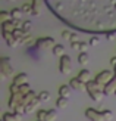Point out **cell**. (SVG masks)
<instances>
[{"instance_id": "7", "label": "cell", "mask_w": 116, "mask_h": 121, "mask_svg": "<svg viewBox=\"0 0 116 121\" xmlns=\"http://www.w3.org/2000/svg\"><path fill=\"white\" fill-rule=\"evenodd\" d=\"M3 34V39L6 40V44H8L9 47H16L18 44H21V40H18L13 33H2Z\"/></svg>"}, {"instance_id": "36", "label": "cell", "mask_w": 116, "mask_h": 121, "mask_svg": "<svg viewBox=\"0 0 116 121\" xmlns=\"http://www.w3.org/2000/svg\"><path fill=\"white\" fill-rule=\"evenodd\" d=\"M110 65H112V66H116V56H113V58L110 59Z\"/></svg>"}, {"instance_id": "39", "label": "cell", "mask_w": 116, "mask_h": 121, "mask_svg": "<svg viewBox=\"0 0 116 121\" xmlns=\"http://www.w3.org/2000/svg\"><path fill=\"white\" fill-rule=\"evenodd\" d=\"M115 95H116V92H115Z\"/></svg>"}, {"instance_id": "20", "label": "cell", "mask_w": 116, "mask_h": 121, "mask_svg": "<svg viewBox=\"0 0 116 121\" xmlns=\"http://www.w3.org/2000/svg\"><path fill=\"white\" fill-rule=\"evenodd\" d=\"M10 16H12V19H22L24 12L21 10V8H15L10 10Z\"/></svg>"}, {"instance_id": "22", "label": "cell", "mask_w": 116, "mask_h": 121, "mask_svg": "<svg viewBox=\"0 0 116 121\" xmlns=\"http://www.w3.org/2000/svg\"><path fill=\"white\" fill-rule=\"evenodd\" d=\"M100 112H101V117L104 121H112L113 120V112L110 109H101Z\"/></svg>"}, {"instance_id": "4", "label": "cell", "mask_w": 116, "mask_h": 121, "mask_svg": "<svg viewBox=\"0 0 116 121\" xmlns=\"http://www.w3.org/2000/svg\"><path fill=\"white\" fill-rule=\"evenodd\" d=\"M113 75H115V74H112V71L104 69V71H100L99 74L96 75V78H94V80H96L97 83H99L100 86L106 87V84H107V83H109V81H110L112 78H113Z\"/></svg>"}, {"instance_id": "6", "label": "cell", "mask_w": 116, "mask_h": 121, "mask_svg": "<svg viewBox=\"0 0 116 121\" xmlns=\"http://www.w3.org/2000/svg\"><path fill=\"white\" fill-rule=\"evenodd\" d=\"M85 117L90 121H104L101 117V112L94 109V108H87V109H85Z\"/></svg>"}, {"instance_id": "15", "label": "cell", "mask_w": 116, "mask_h": 121, "mask_svg": "<svg viewBox=\"0 0 116 121\" xmlns=\"http://www.w3.org/2000/svg\"><path fill=\"white\" fill-rule=\"evenodd\" d=\"M76 78H78L79 81H82V83H85V84H87V83L91 80V78H90V71H88V69H81V71L78 72Z\"/></svg>"}, {"instance_id": "25", "label": "cell", "mask_w": 116, "mask_h": 121, "mask_svg": "<svg viewBox=\"0 0 116 121\" xmlns=\"http://www.w3.org/2000/svg\"><path fill=\"white\" fill-rule=\"evenodd\" d=\"M57 118V112L54 111V109H47V118L46 121H54Z\"/></svg>"}, {"instance_id": "29", "label": "cell", "mask_w": 116, "mask_h": 121, "mask_svg": "<svg viewBox=\"0 0 116 121\" xmlns=\"http://www.w3.org/2000/svg\"><path fill=\"white\" fill-rule=\"evenodd\" d=\"M29 92H31V89H29V84H28V83L19 86V93H21V96H25V95L29 93Z\"/></svg>"}, {"instance_id": "8", "label": "cell", "mask_w": 116, "mask_h": 121, "mask_svg": "<svg viewBox=\"0 0 116 121\" xmlns=\"http://www.w3.org/2000/svg\"><path fill=\"white\" fill-rule=\"evenodd\" d=\"M69 86H71V89L78 90V92H81V90H87V84L82 83V81H79L76 77H75V78H71Z\"/></svg>"}, {"instance_id": "18", "label": "cell", "mask_w": 116, "mask_h": 121, "mask_svg": "<svg viewBox=\"0 0 116 121\" xmlns=\"http://www.w3.org/2000/svg\"><path fill=\"white\" fill-rule=\"evenodd\" d=\"M68 105H69L68 98H63V96H57V99H56V106L59 108V109H63V108H66Z\"/></svg>"}, {"instance_id": "35", "label": "cell", "mask_w": 116, "mask_h": 121, "mask_svg": "<svg viewBox=\"0 0 116 121\" xmlns=\"http://www.w3.org/2000/svg\"><path fill=\"white\" fill-rule=\"evenodd\" d=\"M115 34H116V31H110V33H107V34H106L107 40H109V41H112V40H113V37H115Z\"/></svg>"}, {"instance_id": "38", "label": "cell", "mask_w": 116, "mask_h": 121, "mask_svg": "<svg viewBox=\"0 0 116 121\" xmlns=\"http://www.w3.org/2000/svg\"><path fill=\"white\" fill-rule=\"evenodd\" d=\"M9 2H15V0H9Z\"/></svg>"}, {"instance_id": "26", "label": "cell", "mask_w": 116, "mask_h": 121, "mask_svg": "<svg viewBox=\"0 0 116 121\" xmlns=\"http://www.w3.org/2000/svg\"><path fill=\"white\" fill-rule=\"evenodd\" d=\"M38 99H40L41 102H47L48 99H50V93H48L47 90H43V92L38 93Z\"/></svg>"}, {"instance_id": "31", "label": "cell", "mask_w": 116, "mask_h": 121, "mask_svg": "<svg viewBox=\"0 0 116 121\" xmlns=\"http://www.w3.org/2000/svg\"><path fill=\"white\" fill-rule=\"evenodd\" d=\"M47 118V109H40L37 112V120L38 121H46Z\"/></svg>"}, {"instance_id": "24", "label": "cell", "mask_w": 116, "mask_h": 121, "mask_svg": "<svg viewBox=\"0 0 116 121\" xmlns=\"http://www.w3.org/2000/svg\"><path fill=\"white\" fill-rule=\"evenodd\" d=\"M10 19H12L10 12H6V10H2V12H0V21H2V24L6 22V21H10Z\"/></svg>"}, {"instance_id": "21", "label": "cell", "mask_w": 116, "mask_h": 121, "mask_svg": "<svg viewBox=\"0 0 116 121\" xmlns=\"http://www.w3.org/2000/svg\"><path fill=\"white\" fill-rule=\"evenodd\" d=\"M35 98H37V96H35V93H34L32 90H31V92H29V93H27L25 96H24V99H22V104L27 106V105L29 104V102H32V100H34Z\"/></svg>"}, {"instance_id": "13", "label": "cell", "mask_w": 116, "mask_h": 121, "mask_svg": "<svg viewBox=\"0 0 116 121\" xmlns=\"http://www.w3.org/2000/svg\"><path fill=\"white\" fill-rule=\"evenodd\" d=\"M21 114H16V112H4L3 114V121H21Z\"/></svg>"}, {"instance_id": "2", "label": "cell", "mask_w": 116, "mask_h": 121, "mask_svg": "<svg viewBox=\"0 0 116 121\" xmlns=\"http://www.w3.org/2000/svg\"><path fill=\"white\" fill-rule=\"evenodd\" d=\"M12 74H13V66L10 64V58H8V56L2 58L0 59V75H2V78L6 80Z\"/></svg>"}, {"instance_id": "11", "label": "cell", "mask_w": 116, "mask_h": 121, "mask_svg": "<svg viewBox=\"0 0 116 121\" xmlns=\"http://www.w3.org/2000/svg\"><path fill=\"white\" fill-rule=\"evenodd\" d=\"M71 47H72L74 50H79V52L82 53V52H87V50H88L90 44L81 40V41H76V43H71Z\"/></svg>"}, {"instance_id": "27", "label": "cell", "mask_w": 116, "mask_h": 121, "mask_svg": "<svg viewBox=\"0 0 116 121\" xmlns=\"http://www.w3.org/2000/svg\"><path fill=\"white\" fill-rule=\"evenodd\" d=\"M21 10L24 12V13H27V15H32V4L31 3H25L21 8Z\"/></svg>"}, {"instance_id": "34", "label": "cell", "mask_w": 116, "mask_h": 121, "mask_svg": "<svg viewBox=\"0 0 116 121\" xmlns=\"http://www.w3.org/2000/svg\"><path fill=\"white\" fill-rule=\"evenodd\" d=\"M71 31H68V30H65V31H62V37L65 39V40H71Z\"/></svg>"}, {"instance_id": "23", "label": "cell", "mask_w": 116, "mask_h": 121, "mask_svg": "<svg viewBox=\"0 0 116 121\" xmlns=\"http://www.w3.org/2000/svg\"><path fill=\"white\" fill-rule=\"evenodd\" d=\"M88 60H90V56H88L87 52H82V53H79V55H78V62L81 64V65L88 64Z\"/></svg>"}, {"instance_id": "33", "label": "cell", "mask_w": 116, "mask_h": 121, "mask_svg": "<svg viewBox=\"0 0 116 121\" xmlns=\"http://www.w3.org/2000/svg\"><path fill=\"white\" fill-rule=\"evenodd\" d=\"M71 43H76V41H81V40H79V35L76 34V33H72L71 34Z\"/></svg>"}, {"instance_id": "14", "label": "cell", "mask_w": 116, "mask_h": 121, "mask_svg": "<svg viewBox=\"0 0 116 121\" xmlns=\"http://www.w3.org/2000/svg\"><path fill=\"white\" fill-rule=\"evenodd\" d=\"M40 104H41V100L38 99V96H37V98H35L32 102H29V104L25 106V114H31V112H34V111H35V108H37Z\"/></svg>"}, {"instance_id": "17", "label": "cell", "mask_w": 116, "mask_h": 121, "mask_svg": "<svg viewBox=\"0 0 116 121\" xmlns=\"http://www.w3.org/2000/svg\"><path fill=\"white\" fill-rule=\"evenodd\" d=\"M71 95V86L69 84H62L59 87V96H63V98H69Z\"/></svg>"}, {"instance_id": "5", "label": "cell", "mask_w": 116, "mask_h": 121, "mask_svg": "<svg viewBox=\"0 0 116 121\" xmlns=\"http://www.w3.org/2000/svg\"><path fill=\"white\" fill-rule=\"evenodd\" d=\"M56 46L54 44V39L53 37H41V39H37L35 41V47H40V49H48V47H53Z\"/></svg>"}, {"instance_id": "37", "label": "cell", "mask_w": 116, "mask_h": 121, "mask_svg": "<svg viewBox=\"0 0 116 121\" xmlns=\"http://www.w3.org/2000/svg\"><path fill=\"white\" fill-rule=\"evenodd\" d=\"M113 72H116V66H113Z\"/></svg>"}, {"instance_id": "19", "label": "cell", "mask_w": 116, "mask_h": 121, "mask_svg": "<svg viewBox=\"0 0 116 121\" xmlns=\"http://www.w3.org/2000/svg\"><path fill=\"white\" fill-rule=\"evenodd\" d=\"M52 50H53V55L57 56V58H62L65 55V47H63V44H56Z\"/></svg>"}, {"instance_id": "32", "label": "cell", "mask_w": 116, "mask_h": 121, "mask_svg": "<svg viewBox=\"0 0 116 121\" xmlns=\"http://www.w3.org/2000/svg\"><path fill=\"white\" fill-rule=\"evenodd\" d=\"M99 43H100V39L97 37V35H94V37H91V39H90V41H88V44H90V46H93V47H94V46H97Z\"/></svg>"}, {"instance_id": "16", "label": "cell", "mask_w": 116, "mask_h": 121, "mask_svg": "<svg viewBox=\"0 0 116 121\" xmlns=\"http://www.w3.org/2000/svg\"><path fill=\"white\" fill-rule=\"evenodd\" d=\"M15 30H16V28H15V25H13V22H12V19L2 24V33H13Z\"/></svg>"}, {"instance_id": "12", "label": "cell", "mask_w": 116, "mask_h": 121, "mask_svg": "<svg viewBox=\"0 0 116 121\" xmlns=\"http://www.w3.org/2000/svg\"><path fill=\"white\" fill-rule=\"evenodd\" d=\"M43 2L44 0H32V15L34 16H38L41 13V10H43Z\"/></svg>"}, {"instance_id": "9", "label": "cell", "mask_w": 116, "mask_h": 121, "mask_svg": "<svg viewBox=\"0 0 116 121\" xmlns=\"http://www.w3.org/2000/svg\"><path fill=\"white\" fill-rule=\"evenodd\" d=\"M113 74H115L113 78L106 84V87H104V95H106V96L113 95V93L116 92V72H113Z\"/></svg>"}, {"instance_id": "10", "label": "cell", "mask_w": 116, "mask_h": 121, "mask_svg": "<svg viewBox=\"0 0 116 121\" xmlns=\"http://www.w3.org/2000/svg\"><path fill=\"white\" fill-rule=\"evenodd\" d=\"M13 84H16V86H22V84H27L28 83V74L27 72H19L18 75L13 77V81H12Z\"/></svg>"}, {"instance_id": "1", "label": "cell", "mask_w": 116, "mask_h": 121, "mask_svg": "<svg viewBox=\"0 0 116 121\" xmlns=\"http://www.w3.org/2000/svg\"><path fill=\"white\" fill-rule=\"evenodd\" d=\"M87 93L90 95V98L96 100V102H100L104 96V87L100 86L96 80H90L87 83Z\"/></svg>"}, {"instance_id": "3", "label": "cell", "mask_w": 116, "mask_h": 121, "mask_svg": "<svg viewBox=\"0 0 116 121\" xmlns=\"http://www.w3.org/2000/svg\"><path fill=\"white\" fill-rule=\"evenodd\" d=\"M71 56L68 55H63L62 58L59 59V71L62 72L63 75H68L71 74V71H72V65H71Z\"/></svg>"}, {"instance_id": "40", "label": "cell", "mask_w": 116, "mask_h": 121, "mask_svg": "<svg viewBox=\"0 0 116 121\" xmlns=\"http://www.w3.org/2000/svg\"><path fill=\"white\" fill-rule=\"evenodd\" d=\"M37 121H38V120H37Z\"/></svg>"}, {"instance_id": "30", "label": "cell", "mask_w": 116, "mask_h": 121, "mask_svg": "<svg viewBox=\"0 0 116 121\" xmlns=\"http://www.w3.org/2000/svg\"><path fill=\"white\" fill-rule=\"evenodd\" d=\"M31 27H32V22L31 21H24V25H22V30L25 34H29L31 33Z\"/></svg>"}, {"instance_id": "28", "label": "cell", "mask_w": 116, "mask_h": 121, "mask_svg": "<svg viewBox=\"0 0 116 121\" xmlns=\"http://www.w3.org/2000/svg\"><path fill=\"white\" fill-rule=\"evenodd\" d=\"M35 41H34V39H32V35L31 34H27L25 37L22 39V44H27V46H31V44H34Z\"/></svg>"}]
</instances>
